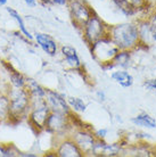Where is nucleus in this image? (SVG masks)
Here are the masks:
<instances>
[{
  "label": "nucleus",
  "instance_id": "1",
  "mask_svg": "<svg viewBox=\"0 0 156 157\" xmlns=\"http://www.w3.org/2000/svg\"><path fill=\"white\" fill-rule=\"evenodd\" d=\"M109 38L120 50L131 51L141 42L139 28L133 23H122L109 28Z\"/></svg>",
  "mask_w": 156,
  "mask_h": 157
},
{
  "label": "nucleus",
  "instance_id": "2",
  "mask_svg": "<svg viewBox=\"0 0 156 157\" xmlns=\"http://www.w3.org/2000/svg\"><path fill=\"white\" fill-rule=\"evenodd\" d=\"M120 51L119 47L114 43V41L109 36L98 40L91 46V55L100 65H108L113 67V59Z\"/></svg>",
  "mask_w": 156,
  "mask_h": 157
},
{
  "label": "nucleus",
  "instance_id": "3",
  "mask_svg": "<svg viewBox=\"0 0 156 157\" xmlns=\"http://www.w3.org/2000/svg\"><path fill=\"white\" fill-rule=\"evenodd\" d=\"M83 36L86 42L92 46L98 40L109 36V28L103 22L97 15H94L89 18V21L83 26Z\"/></svg>",
  "mask_w": 156,
  "mask_h": 157
},
{
  "label": "nucleus",
  "instance_id": "4",
  "mask_svg": "<svg viewBox=\"0 0 156 157\" xmlns=\"http://www.w3.org/2000/svg\"><path fill=\"white\" fill-rule=\"evenodd\" d=\"M70 13L73 23L81 29H83V26L94 14L89 6L81 0H71Z\"/></svg>",
  "mask_w": 156,
  "mask_h": 157
},
{
  "label": "nucleus",
  "instance_id": "5",
  "mask_svg": "<svg viewBox=\"0 0 156 157\" xmlns=\"http://www.w3.org/2000/svg\"><path fill=\"white\" fill-rule=\"evenodd\" d=\"M30 94L23 90L22 88H17L10 94L9 101H10V114L20 116L27 109L30 102Z\"/></svg>",
  "mask_w": 156,
  "mask_h": 157
},
{
  "label": "nucleus",
  "instance_id": "6",
  "mask_svg": "<svg viewBox=\"0 0 156 157\" xmlns=\"http://www.w3.org/2000/svg\"><path fill=\"white\" fill-rule=\"evenodd\" d=\"M50 108L48 106L46 99H41L40 100V105L38 107H35L34 109L32 110L31 113V122L32 124L38 128V129H43L46 126V122L47 118L50 114Z\"/></svg>",
  "mask_w": 156,
  "mask_h": 157
},
{
  "label": "nucleus",
  "instance_id": "7",
  "mask_svg": "<svg viewBox=\"0 0 156 157\" xmlns=\"http://www.w3.org/2000/svg\"><path fill=\"white\" fill-rule=\"evenodd\" d=\"M46 101L51 112H58L63 114H70V108H68V102L65 101L62 94H57L55 91L47 90L46 91Z\"/></svg>",
  "mask_w": 156,
  "mask_h": 157
},
{
  "label": "nucleus",
  "instance_id": "8",
  "mask_svg": "<svg viewBox=\"0 0 156 157\" xmlns=\"http://www.w3.org/2000/svg\"><path fill=\"white\" fill-rule=\"evenodd\" d=\"M67 116L68 115L58 113V112H50L45 129H47L50 132H55V133H58L63 130H65L67 125Z\"/></svg>",
  "mask_w": 156,
  "mask_h": 157
},
{
  "label": "nucleus",
  "instance_id": "9",
  "mask_svg": "<svg viewBox=\"0 0 156 157\" xmlns=\"http://www.w3.org/2000/svg\"><path fill=\"white\" fill-rule=\"evenodd\" d=\"M117 7L127 15H135L140 10H144L147 6V0H113Z\"/></svg>",
  "mask_w": 156,
  "mask_h": 157
},
{
  "label": "nucleus",
  "instance_id": "10",
  "mask_svg": "<svg viewBox=\"0 0 156 157\" xmlns=\"http://www.w3.org/2000/svg\"><path fill=\"white\" fill-rule=\"evenodd\" d=\"M35 41L46 54L49 56H55L57 51V44L50 36L45 33H35Z\"/></svg>",
  "mask_w": 156,
  "mask_h": 157
},
{
  "label": "nucleus",
  "instance_id": "11",
  "mask_svg": "<svg viewBox=\"0 0 156 157\" xmlns=\"http://www.w3.org/2000/svg\"><path fill=\"white\" fill-rule=\"evenodd\" d=\"M57 156L60 157H81L83 156L82 150L80 149L75 141H64L57 149Z\"/></svg>",
  "mask_w": 156,
  "mask_h": 157
},
{
  "label": "nucleus",
  "instance_id": "12",
  "mask_svg": "<svg viewBox=\"0 0 156 157\" xmlns=\"http://www.w3.org/2000/svg\"><path fill=\"white\" fill-rule=\"evenodd\" d=\"M75 144L80 147V149L82 150V153H92V148L95 146V138L92 134L87 133V132H83V131H80L76 133L75 136Z\"/></svg>",
  "mask_w": 156,
  "mask_h": 157
},
{
  "label": "nucleus",
  "instance_id": "13",
  "mask_svg": "<svg viewBox=\"0 0 156 157\" xmlns=\"http://www.w3.org/2000/svg\"><path fill=\"white\" fill-rule=\"evenodd\" d=\"M62 54H63V56H64L65 60H66V63L68 64L71 67L79 68V67L81 66L80 58H79L78 54H76V50H75L73 47H70V46L62 47Z\"/></svg>",
  "mask_w": 156,
  "mask_h": 157
},
{
  "label": "nucleus",
  "instance_id": "14",
  "mask_svg": "<svg viewBox=\"0 0 156 157\" xmlns=\"http://www.w3.org/2000/svg\"><path fill=\"white\" fill-rule=\"evenodd\" d=\"M112 78H113L114 81L116 83H119L121 86L123 88H129L133 84V78L132 75L128 73L127 71H116V72H113L112 73Z\"/></svg>",
  "mask_w": 156,
  "mask_h": 157
},
{
  "label": "nucleus",
  "instance_id": "15",
  "mask_svg": "<svg viewBox=\"0 0 156 157\" xmlns=\"http://www.w3.org/2000/svg\"><path fill=\"white\" fill-rule=\"evenodd\" d=\"M131 122H132L135 125H138V126H145V128H149V129L156 128L155 118L152 117L147 113H140V114H138L136 117H133L131 120Z\"/></svg>",
  "mask_w": 156,
  "mask_h": 157
},
{
  "label": "nucleus",
  "instance_id": "16",
  "mask_svg": "<svg viewBox=\"0 0 156 157\" xmlns=\"http://www.w3.org/2000/svg\"><path fill=\"white\" fill-rule=\"evenodd\" d=\"M7 12L9 13V15H10V17H13L14 20L16 21V23H17V25H18V28H20L21 32L23 33L24 36H26V38H29L30 40L33 39V36H31V33L27 31L26 26H25V24H24V21L23 18L21 17V15L18 14V13L16 12V10H14L13 8H7Z\"/></svg>",
  "mask_w": 156,
  "mask_h": 157
},
{
  "label": "nucleus",
  "instance_id": "17",
  "mask_svg": "<svg viewBox=\"0 0 156 157\" xmlns=\"http://www.w3.org/2000/svg\"><path fill=\"white\" fill-rule=\"evenodd\" d=\"M27 86H29V94L34 99H41L46 97V90L43 88H41L37 82L31 80L27 83Z\"/></svg>",
  "mask_w": 156,
  "mask_h": 157
},
{
  "label": "nucleus",
  "instance_id": "18",
  "mask_svg": "<svg viewBox=\"0 0 156 157\" xmlns=\"http://www.w3.org/2000/svg\"><path fill=\"white\" fill-rule=\"evenodd\" d=\"M130 60V51L129 50H120L113 59V66H127Z\"/></svg>",
  "mask_w": 156,
  "mask_h": 157
},
{
  "label": "nucleus",
  "instance_id": "19",
  "mask_svg": "<svg viewBox=\"0 0 156 157\" xmlns=\"http://www.w3.org/2000/svg\"><path fill=\"white\" fill-rule=\"evenodd\" d=\"M10 115V101L6 97H0V121Z\"/></svg>",
  "mask_w": 156,
  "mask_h": 157
},
{
  "label": "nucleus",
  "instance_id": "20",
  "mask_svg": "<svg viewBox=\"0 0 156 157\" xmlns=\"http://www.w3.org/2000/svg\"><path fill=\"white\" fill-rule=\"evenodd\" d=\"M67 102L72 108L76 112H84L86 110V104L83 102V100L80 98H74V97H71L67 99Z\"/></svg>",
  "mask_w": 156,
  "mask_h": 157
},
{
  "label": "nucleus",
  "instance_id": "21",
  "mask_svg": "<svg viewBox=\"0 0 156 157\" xmlns=\"http://www.w3.org/2000/svg\"><path fill=\"white\" fill-rule=\"evenodd\" d=\"M10 80H12V83L16 88H23L24 84H25V80H24L23 75L17 73V72H13L12 75H10Z\"/></svg>",
  "mask_w": 156,
  "mask_h": 157
},
{
  "label": "nucleus",
  "instance_id": "22",
  "mask_svg": "<svg viewBox=\"0 0 156 157\" xmlns=\"http://www.w3.org/2000/svg\"><path fill=\"white\" fill-rule=\"evenodd\" d=\"M0 156L1 157H10V156H14V154H13V151L10 150V148L4 147V146H0Z\"/></svg>",
  "mask_w": 156,
  "mask_h": 157
},
{
  "label": "nucleus",
  "instance_id": "23",
  "mask_svg": "<svg viewBox=\"0 0 156 157\" xmlns=\"http://www.w3.org/2000/svg\"><path fill=\"white\" fill-rule=\"evenodd\" d=\"M107 132H108V130H107V129H99V130H97V131H96L95 137L97 138V139H100V140H103V139L107 136Z\"/></svg>",
  "mask_w": 156,
  "mask_h": 157
},
{
  "label": "nucleus",
  "instance_id": "24",
  "mask_svg": "<svg viewBox=\"0 0 156 157\" xmlns=\"http://www.w3.org/2000/svg\"><path fill=\"white\" fill-rule=\"evenodd\" d=\"M149 28H150L152 34L154 36V38L156 39V14L153 16L152 20H150V23H149Z\"/></svg>",
  "mask_w": 156,
  "mask_h": 157
},
{
  "label": "nucleus",
  "instance_id": "25",
  "mask_svg": "<svg viewBox=\"0 0 156 157\" xmlns=\"http://www.w3.org/2000/svg\"><path fill=\"white\" fill-rule=\"evenodd\" d=\"M144 86H146L147 89L156 90V78H153V80H147V81L144 83Z\"/></svg>",
  "mask_w": 156,
  "mask_h": 157
},
{
  "label": "nucleus",
  "instance_id": "26",
  "mask_svg": "<svg viewBox=\"0 0 156 157\" xmlns=\"http://www.w3.org/2000/svg\"><path fill=\"white\" fill-rule=\"evenodd\" d=\"M24 1H25V4H26L29 7L33 8L37 6V1H35V0H24Z\"/></svg>",
  "mask_w": 156,
  "mask_h": 157
},
{
  "label": "nucleus",
  "instance_id": "27",
  "mask_svg": "<svg viewBox=\"0 0 156 157\" xmlns=\"http://www.w3.org/2000/svg\"><path fill=\"white\" fill-rule=\"evenodd\" d=\"M67 1H68V0H54V1H53V4L60 5V6H63V5L67 4Z\"/></svg>",
  "mask_w": 156,
  "mask_h": 157
},
{
  "label": "nucleus",
  "instance_id": "28",
  "mask_svg": "<svg viewBox=\"0 0 156 157\" xmlns=\"http://www.w3.org/2000/svg\"><path fill=\"white\" fill-rule=\"evenodd\" d=\"M20 156H30V157H35L34 154H20Z\"/></svg>",
  "mask_w": 156,
  "mask_h": 157
},
{
  "label": "nucleus",
  "instance_id": "29",
  "mask_svg": "<svg viewBox=\"0 0 156 157\" xmlns=\"http://www.w3.org/2000/svg\"><path fill=\"white\" fill-rule=\"evenodd\" d=\"M97 94L99 96L100 100H104V98H105V97H104V94H103V92H97Z\"/></svg>",
  "mask_w": 156,
  "mask_h": 157
},
{
  "label": "nucleus",
  "instance_id": "30",
  "mask_svg": "<svg viewBox=\"0 0 156 157\" xmlns=\"http://www.w3.org/2000/svg\"><path fill=\"white\" fill-rule=\"evenodd\" d=\"M6 4H7V0H0V7H1V6H5Z\"/></svg>",
  "mask_w": 156,
  "mask_h": 157
},
{
  "label": "nucleus",
  "instance_id": "31",
  "mask_svg": "<svg viewBox=\"0 0 156 157\" xmlns=\"http://www.w3.org/2000/svg\"><path fill=\"white\" fill-rule=\"evenodd\" d=\"M41 1L46 2V4H53V1H54V0H41Z\"/></svg>",
  "mask_w": 156,
  "mask_h": 157
}]
</instances>
